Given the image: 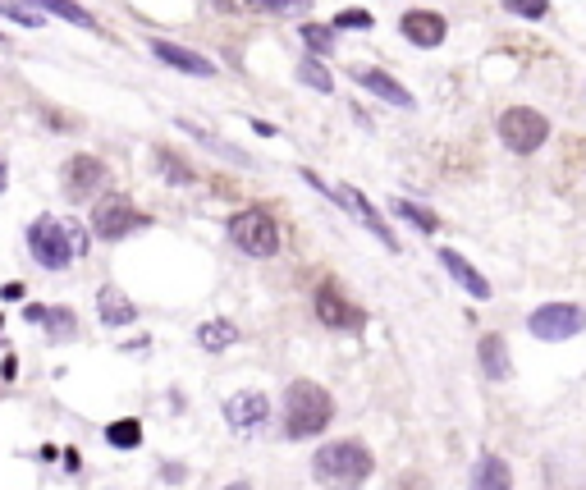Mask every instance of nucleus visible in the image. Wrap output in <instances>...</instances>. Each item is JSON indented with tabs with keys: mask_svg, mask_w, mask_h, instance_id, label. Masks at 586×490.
<instances>
[{
	"mask_svg": "<svg viewBox=\"0 0 586 490\" xmlns=\"http://www.w3.org/2000/svg\"><path fill=\"white\" fill-rule=\"evenodd\" d=\"M266 417H271V399L261 390H239L225 399V422L239 431V436H252V431H261L266 426Z\"/></svg>",
	"mask_w": 586,
	"mask_h": 490,
	"instance_id": "nucleus-9",
	"label": "nucleus"
},
{
	"mask_svg": "<svg viewBox=\"0 0 586 490\" xmlns=\"http://www.w3.org/2000/svg\"><path fill=\"white\" fill-rule=\"evenodd\" d=\"M472 490H513V477H509V463L500 454H486L472 472Z\"/></svg>",
	"mask_w": 586,
	"mask_h": 490,
	"instance_id": "nucleus-19",
	"label": "nucleus"
},
{
	"mask_svg": "<svg viewBox=\"0 0 586 490\" xmlns=\"http://www.w3.org/2000/svg\"><path fill=\"white\" fill-rule=\"evenodd\" d=\"M65 234H69V248H74V257H87V248H92V234H87L78 220H65Z\"/></svg>",
	"mask_w": 586,
	"mask_h": 490,
	"instance_id": "nucleus-28",
	"label": "nucleus"
},
{
	"mask_svg": "<svg viewBox=\"0 0 586 490\" xmlns=\"http://www.w3.org/2000/svg\"><path fill=\"white\" fill-rule=\"evenodd\" d=\"M97 316L106 321V326H133V321H138V307H133L115 284H106V289L97 294Z\"/></svg>",
	"mask_w": 586,
	"mask_h": 490,
	"instance_id": "nucleus-17",
	"label": "nucleus"
},
{
	"mask_svg": "<svg viewBox=\"0 0 586 490\" xmlns=\"http://www.w3.org/2000/svg\"><path fill=\"white\" fill-rule=\"evenodd\" d=\"M5 184H10V170H5V156H0V193H5Z\"/></svg>",
	"mask_w": 586,
	"mask_h": 490,
	"instance_id": "nucleus-30",
	"label": "nucleus"
},
{
	"mask_svg": "<svg viewBox=\"0 0 586 490\" xmlns=\"http://www.w3.org/2000/svg\"><path fill=\"white\" fill-rule=\"evenodd\" d=\"M28 321H42L51 330V339H74L78 335V316L69 307H23Z\"/></svg>",
	"mask_w": 586,
	"mask_h": 490,
	"instance_id": "nucleus-18",
	"label": "nucleus"
},
{
	"mask_svg": "<svg viewBox=\"0 0 586 490\" xmlns=\"http://www.w3.org/2000/svg\"><path fill=\"white\" fill-rule=\"evenodd\" d=\"M477 358H481V371H486L490 381H509V376H513V362H509V344H504V335H481Z\"/></svg>",
	"mask_w": 586,
	"mask_h": 490,
	"instance_id": "nucleus-16",
	"label": "nucleus"
},
{
	"mask_svg": "<svg viewBox=\"0 0 586 490\" xmlns=\"http://www.w3.org/2000/svg\"><path fill=\"white\" fill-rule=\"evenodd\" d=\"M371 468H376V458H371V449L362 445V440H335V445H321L312 458V472L321 486L330 490H358L362 481L371 477Z\"/></svg>",
	"mask_w": 586,
	"mask_h": 490,
	"instance_id": "nucleus-1",
	"label": "nucleus"
},
{
	"mask_svg": "<svg viewBox=\"0 0 586 490\" xmlns=\"http://www.w3.org/2000/svg\"><path fill=\"white\" fill-rule=\"evenodd\" d=\"M106 440L115 449H138L142 445V422H138V417H120V422L106 426Z\"/></svg>",
	"mask_w": 586,
	"mask_h": 490,
	"instance_id": "nucleus-23",
	"label": "nucleus"
},
{
	"mask_svg": "<svg viewBox=\"0 0 586 490\" xmlns=\"http://www.w3.org/2000/svg\"><path fill=\"white\" fill-rule=\"evenodd\" d=\"M229 239L239 243L248 257H275V252H280V225H275L266 211L248 207L229 220Z\"/></svg>",
	"mask_w": 586,
	"mask_h": 490,
	"instance_id": "nucleus-3",
	"label": "nucleus"
},
{
	"mask_svg": "<svg viewBox=\"0 0 586 490\" xmlns=\"http://www.w3.org/2000/svg\"><path fill=\"white\" fill-rule=\"evenodd\" d=\"M0 42H5V37H0Z\"/></svg>",
	"mask_w": 586,
	"mask_h": 490,
	"instance_id": "nucleus-32",
	"label": "nucleus"
},
{
	"mask_svg": "<svg viewBox=\"0 0 586 490\" xmlns=\"http://www.w3.org/2000/svg\"><path fill=\"white\" fill-rule=\"evenodd\" d=\"M225 490H257L252 481H234V486H225Z\"/></svg>",
	"mask_w": 586,
	"mask_h": 490,
	"instance_id": "nucleus-31",
	"label": "nucleus"
},
{
	"mask_svg": "<svg viewBox=\"0 0 586 490\" xmlns=\"http://www.w3.org/2000/svg\"><path fill=\"white\" fill-rule=\"evenodd\" d=\"M440 262H445V271H449V275H454V280H458V284H463V289H467V294H472V298H477V303H486V298H490V284H486V275H481V271H477V266L467 262L463 252L445 248V252H440Z\"/></svg>",
	"mask_w": 586,
	"mask_h": 490,
	"instance_id": "nucleus-13",
	"label": "nucleus"
},
{
	"mask_svg": "<svg viewBox=\"0 0 586 490\" xmlns=\"http://www.w3.org/2000/svg\"><path fill=\"white\" fill-rule=\"evenodd\" d=\"M362 83V88L367 92H376L380 101H390V106H403V110H413V92L403 88V83H394L390 74H385V69H358V74H353Z\"/></svg>",
	"mask_w": 586,
	"mask_h": 490,
	"instance_id": "nucleus-15",
	"label": "nucleus"
},
{
	"mask_svg": "<svg viewBox=\"0 0 586 490\" xmlns=\"http://www.w3.org/2000/svg\"><path fill=\"white\" fill-rule=\"evenodd\" d=\"M394 216H403L408 225H417V229H422V234H435V229H440V220H435L431 211H426V207H417V202H403V197L394 202Z\"/></svg>",
	"mask_w": 586,
	"mask_h": 490,
	"instance_id": "nucleus-24",
	"label": "nucleus"
},
{
	"mask_svg": "<svg viewBox=\"0 0 586 490\" xmlns=\"http://www.w3.org/2000/svg\"><path fill=\"white\" fill-rule=\"evenodd\" d=\"M303 42L312 55H330L335 51V33H330L326 23H303Z\"/></svg>",
	"mask_w": 586,
	"mask_h": 490,
	"instance_id": "nucleus-25",
	"label": "nucleus"
},
{
	"mask_svg": "<svg viewBox=\"0 0 586 490\" xmlns=\"http://www.w3.org/2000/svg\"><path fill=\"white\" fill-rule=\"evenodd\" d=\"M28 248H33V257L46 266V271H65L69 257H74L69 234H65V220H55V216H37L33 225H28Z\"/></svg>",
	"mask_w": 586,
	"mask_h": 490,
	"instance_id": "nucleus-5",
	"label": "nucleus"
},
{
	"mask_svg": "<svg viewBox=\"0 0 586 490\" xmlns=\"http://www.w3.org/2000/svg\"><path fill=\"white\" fill-rule=\"evenodd\" d=\"M335 28H371V14L367 10H344L335 19Z\"/></svg>",
	"mask_w": 586,
	"mask_h": 490,
	"instance_id": "nucleus-29",
	"label": "nucleus"
},
{
	"mask_svg": "<svg viewBox=\"0 0 586 490\" xmlns=\"http://www.w3.org/2000/svg\"><path fill=\"white\" fill-rule=\"evenodd\" d=\"M316 316H321L330 330H358L362 321H367L358 307L339 294L335 284H321V289H316Z\"/></svg>",
	"mask_w": 586,
	"mask_h": 490,
	"instance_id": "nucleus-11",
	"label": "nucleus"
},
{
	"mask_svg": "<svg viewBox=\"0 0 586 490\" xmlns=\"http://www.w3.org/2000/svg\"><path fill=\"white\" fill-rule=\"evenodd\" d=\"M303 179H307V184H312L316 188V193H326V197H335V202H339V207H348V211H353V216H358L362 220V225H367L371 229V234H376V239L380 243H385V248H399V243H394V234H390V225H385V220H380V211L376 207H371V202H367V197H362L358 193V188H348V184H339V188H330V184H321V179H316L312 175V170H303Z\"/></svg>",
	"mask_w": 586,
	"mask_h": 490,
	"instance_id": "nucleus-7",
	"label": "nucleus"
},
{
	"mask_svg": "<svg viewBox=\"0 0 586 490\" xmlns=\"http://www.w3.org/2000/svg\"><path fill=\"white\" fill-rule=\"evenodd\" d=\"M234 339H239V326H234V321H207V326L197 330V344H202V349H229V344H234Z\"/></svg>",
	"mask_w": 586,
	"mask_h": 490,
	"instance_id": "nucleus-22",
	"label": "nucleus"
},
{
	"mask_svg": "<svg viewBox=\"0 0 586 490\" xmlns=\"http://www.w3.org/2000/svg\"><path fill=\"white\" fill-rule=\"evenodd\" d=\"M545 138H550V124H545L541 110L513 106V110H504V115H500V142L509 147V152L527 156V152H536Z\"/></svg>",
	"mask_w": 586,
	"mask_h": 490,
	"instance_id": "nucleus-4",
	"label": "nucleus"
},
{
	"mask_svg": "<svg viewBox=\"0 0 586 490\" xmlns=\"http://www.w3.org/2000/svg\"><path fill=\"white\" fill-rule=\"evenodd\" d=\"M586 326V316L577 312V307H568V303H545V307H536L532 316H527V330H532L536 339H573L577 330Z\"/></svg>",
	"mask_w": 586,
	"mask_h": 490,
	"instance_id": "nucleus-8",
	"label": "nucleus"
},
{
	"mask_svg": "<svg viewBox=\"0 0 586 490\" xmlns=\"http://www.w3.org/2000/svg\"><path fill=\"white\" fill-rule=\"evenodd\" d=\"M504 10L522 14V19H541V14L550 10V0H504Z\"/></svg>",
	"mask_w": 586,
	"mask_h": 490,
	"instance_id": "nucleus-27",
	"label": "nucleus"
},
{
	"mask_svg": "<svg viewBox=\"0 0 586 490\" xmlns=\"http://www.w3.org/2000/svg\"><path fill=\"white\" fill-rule=\"evenodd\" d=\"M60 184H65L69 202H83V197H92L97 188H106V165H101L97 156H69L65 170H60Z\"/></svg>",
	"mask_w": 586,
	"mask_h": 490,
	"instance_id": "nucleus-10",
	"label": "nucleus"
},
{
	"mask_svg": "<svg viewBox=\"0 0 586 490\" xmlns=\"http://www.w3.org/2000/svg\"><path fill=\"white\" fill-rule=\"evenodd\" d=\"M298 78H303L307 88H316V92H330V88H335V78L326 74V65H321V60H303V65H298Z\"/></svg>",
	"mask_w": 586,
	"mask_h": 490,
	"instance_id": "nucleus-26",
	"label": "nucleus"
},
{
	"mask_svg": "<svg viewBox=\"0 0 586 490\" xmlns=\"http://www.w3.org/2000/svg\"><path fill=\"white\" fill-rule=\"evenodd\" d=\"M142 225H152V220L142 216L124 193H110L92 207V229H97V239H124V234H133V229H142Z\"/></svg>",
	"mask_w": 586,
	"mask_h": 490,
	"instance_id": "nucleus-6",
	"label": "nucleus"
},
{
	"mask_svg": "<svg viewBox=\"0 0 586 490\" xmlns=\"http://www.w3.org/2000/svg\"><path fill=\"white\" fill-rule=\"evenodd\" d=\"M399 28H403V37H408L413 46H440L445 42V19L431 14V10H408L399 19Z\"/></svg>",
	"mask_w": 586,
	"mask_h": 490,
	"instance_id": "nucleus-12",
	"label": "nucleus"
},
{
	"mask_svg": "<svg viewBox=\"0 0 586 490\" xmlns=\"http://www.w3.org/2000/svg\"><path fill=\"white\" fill-rule=\"evenodd\" d=\"M335 417V399L316 381H293L284 390V436L289 440H307V436H321Z\"/></svg>",
	"mask_w": 586,
	"mask_h": 490,
	"instance_id": "nucleus-2",
	"label": "nucleus"
},
{
	"mask_svg": "<svg viewBox=\"0 0 586 490\" xmlns=\"http://www.w3.org/2000/svg\"><path fill=\"white\" fill-rule=\"evenodd\" d=\"M23 5H37V10L55 14V19H65V23H78V28H92L97 33V19L78 5V0H23Z\"/></svg>",
	"mask_w": 586,
	"mask_h": 490,
	"instance_id": "nucleus-21",
	"label": "nucleus"
},
{
	"mask_svg": "<svg viewBox=\"0 0 586 490\" xmlns=\"http://www.w3.org/2000/svg\"><path fill=\"white\" fill-rule=\"evenodd\" d=\"M152 51L161 55L165 65H174V69H184V74H193V78H216V65H211L207 55H197V51H188V46H174V42H152Z\"/></svg>",
	"mask_w": 586,
	"mask_h": 490,
	"instance_id": "nucleus-14",
	"label": "nucleus"
},
{
	"mask_svg": "<svg viewBox=\"0 0 586 490\" xmlns=\"http://www.w3.org/2000/svg\"><path fill=\"white\" fill-rule=\"evenodd\" d=\"M216 10H252V14H293V10H307V0H211Z\"/></svg>",
	"mask_w": 586,
	"mask_h": 490,
	"instance_id": "nucleus-20",
	"label": "nucleus"
}]
</instances>
